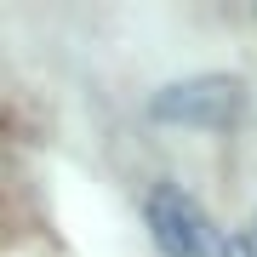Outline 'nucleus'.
Masks as SVG:
<instances>
[{
    "instance_id": "obj_3",
    "label": "nucleus",
    "mask_w": 257,
    "mask_h": 257,
    "mask_svg": "<svg viewBox=\"0 0 257 257\" xmlns=\"http://www.w3.org/2000/svg\"><path fill=\"white\" fill-rule=\"evenodd\" d=\"M223 257H257V240L240 229V234H229V240H223Z\"/></svg>"
},
{
    "instance_id": "obj_2",
    "label": "nucleus",
    "mask_w": 257,
    "mask_h": 257,
    "mask_svg": "<svg viewBox=\"0 0 257 257\" xmlns=\"http://www.w3.org/2000/svg\"><path fill=\"white\" fill-rule=\"evenodd\" d=\"M149 234L160 257H211V223L194 206V194H183L177 183H160L149 194Z\"/></svg>"
},
{
    "instance_id": "obj_4",
    "label": "nucleus",
    "mask_w": 257,
    "mask_h": 257,
    "mask_svg": "<svg viewBox=\"0 0 257 257\" xmlns=\"http://www.w3.org/2000/svg\"><path fill=\"white\" fill-rule=\"evenodd\" d=\"M251 240H257V229H251Z\"/></svg>"
},
{
    "instance_id": "obj_1",
    "label": "nucleus",
    "mask_w": 257,
    "mask_h": 257,
    "mask_svg": "<svg viewBox=\"0 0 257 257\" xmlns=\"http://www.w3.org/2000/svg\"><path fill=\"white\" fill-rule=\"evenodd\" d=\"M240 109H246V92H240L234 74H194V80H172L160 86L149 114L166 120V126H189V132H217L234 126Z\"/></svg>"
}]
</instances>
